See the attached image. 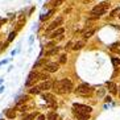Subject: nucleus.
<instances>
[{
	"mask_svg": "<svg viewBox=\"0 0 120 120\" xmlns=\"http://www.w3.org/2000/svg\"><path fill=\"white\" fill-rule=\"evenodd\" d=\"M71 45H73V42H71V41H70V42H67V46H66V49H70V48H71Z\"/></svg>",
	"mask_w": 120,
	"mask_h": 120,
	"instance_id": "c85d7f7f",
	"label": "nucleus"
},
{
	"mask_svg": "<svg viewBox=\"0 0 120 120\" xmlns=\"http://www.w3.org/2000/svg\"><path fill=\"white\" fill-rule=\"evenodd\" d=\"M117 11H119V9H115V11L112 12V16H116V13H117Z\"/></svg>",
	"mask_w": 120,
	"mask_h": 120,
	"instance_id": "2f4dec72",
	"label": "nucleus"
},
{
	"mask_svg": "<svg viewBox=\"0 0 120 120\" xmlns=\"http://www.w3.org/2000/svg\"><path fill=\"white\" fill-rule=\"evenodd\" d=\"M7 44L8 42H5V44H0V50H4L5 48H7Z\"/></svg>",
	"mask_w": 120,
	"mask_h": 120,
	"instance_id": "bb28decb",
	"label": "nucleus"
},
{
	"mask_svg": "<svg viewBox=\"0 0 120 120\" xmlns=\"http://www.w3.org/2000/svg\"><path fill=\"white\" fill-rule=\"evenodd\" d=\"M60 64H66V56L65 54H62L60 57Z\"/></svg>",
	"mask_w": 120,
	"mask_h": 120,
	"instance_id": "393cba45",
	"label": "nucleus"
},
{
	"mask_svg": "<svg viewBox=\"0 0 120 120\" xmlns=\"http://www.w3.org/2000/svg\"><path fill=\"white\" fill-rule=\"evenodd\" d=\"M37 73H38V71H32V73L29 74L28 81H26V86H32L33 82L37 81Z\"/></svg>",
	"mask_w": 120,
	"mask_h": 120,
	"instance_id": "6e6552de",
	"label": "nucleus"
},
{
	"mask_svg": "<svg viewBox=\"0 0 120 120\" xmlns=\"http://www.w3.org/2000/svg\"><path fill=\"white\" fill-rule=\"evenodd\" d=\"M119 98H120V87H119Z\"/></svg>",
	"mask_w": 120,
	"mask_h": 120,
	"instance_id": "72a5a7b5",
	"label": "nucleus"
},
{
	"mask_svg": "<svg viewBox=\"0 0 120 120\" xmlns=\"http://www.w3.org/2000/svg\"><path fill=\"white\" fill-rule=\"evenodd\" d=\"M57 52H58V48H54V49L49 50V52H48V53H46V56H52V54H56Z\"/></svg>",
	"mask_w": 120,
	"mask_h": 120,
	"instance_id": "aec40b11",
	"label": "nucleus"
},
{
	"mask_svg": "<svg viewBox=\"0 0 120 120\" xmlns=\"http://www.w3.org/2000/svg\"><path fill=\"white\" fill-rule=\"evenodd\" d=\"M36 117V113H30V115H28L26 117H24L22 120H33Z\"/></svg>",
	"mask_w": 120,
	"mask_h": 120,
	"instance_id": "4be33fe9",
	"label": "nucleus"
},
{
	"mask_svg": "<svg viewBox=\"0 0 120 120\" xmlns=\"http://www.w3.org/2000/svg\"><path fill=\"white\" fill-rule=\"evenodd\" d=\"M74 115L77 116L78 120H88V119H90V116H88L87 113H81V112H77V111H74Z\"/></svg>",
	"mask_w": 120,
	"mask_h": 120,
	"instance_id": "9d476101",
	"label": "nucleus"
},
{
	"mask_svg": "<svg viewBox=\"0 0 120 120\" xmlns=\"http://www.w3.org/2000/svg\"><path fill=\"white\" fill-rule=\"evenodd\" d=\"M38 120H45V116H44V115H40V116H38Z\"/></svg>",
	"mask_w": 120,
	"mask_h": 120,
	"instance_id": "c756f323",
	"label": "nucleus"
},
{
	"mask_svg": "<svg viewBox=\"0 0 120 120\" xmlns=\"http://www.w3.org/2000/svg\"><path fill=\"white\" fill-rule=\"evenodd\" d=\"M54 90L58 94H69V92L73 91V83H71L70 79H61V81H57L56 83H53Z\"/></svg>",
	"mask_w": 120,
	"mask_h": 120,
	"instance_id": "f257e3e1",
	"label": "nucleus"
},
{
	"mask_svg": "<svg viewBox=\"0 0 120 120\" xmlns=\"http://www.w3.org/2000/svg\"><path fill=\"white\" fill-rule=\"evenodd\" d=\"M29 92H30V94H40V92H41V90H40V87L38 86H33L32 88H30V90H29Z\"/></svg>",
	"mask_w": 120,
	"mask_h": 120,
	"instance_id": "dca6fc26",
	"label": "nucleus"
},
{
	"mask_svg": "<svg viewBox=\"0 0 120 120\" xmlns=\"http://www.w3.org/2000/svg\"><path fill=\"white\" fill-rule=\"evenodd\" d=\"M15 37H16V32L11 33V34H9V37H8V40H7V42H11V41L15 38Z\"/></svg>",
	"mask_w": 120,
	"mask_h": 120,
	"instance_id": "5701e85b",
	"label": "nucleus"
},
{
	"mask_svg": "<svg viewBox=\"0 0 120 120\" xmlns=\"http://www.w3.org/2000/svg\"><path fill=\"white\" fill-rule=\"evenodd\" d=\"M92 91H94V88L90 85H87V83H82V85H79L75 88V94H78L81 96H90L92 94Z\"/></svg>",
	"mask_w": 120,
	"mask_h": 120,
	"instance_id": "7ed1b4c3",
	"label": "nucleus"
},
{
	"mask_svg": "<svg viewBox=\"0 0 120 120\" xmlns=\"http://www.w3.org/2000/svg\"><path fill=\"white\" fill-rule=\"evenodd\" d=\"M85 46V41H77V42L74 44V46H73V49L74 50H79V49H82Z\"/></svg>",
	"mask_w": 120,
	"mask_h": 120,
	"instance_id": "4468645a",
	"label": "nucleus"
},
{
	"mask_svg": "<svg viewBox=\"0 0 120 120\" xmlns=\"http://www.w3.org/2000/svg\"><path fill=\"white\" fill-rule=\"evenodd\" d=\"M54 44H56V42H54V41H52V42H49L48 45H46V48H48V49H49V48H53Z\"/></svg>",
	"mask_w": 120,
	"mask_h": 120,
	"instance_id": "cd10ccee",
	"label": "nucleus"
},
{
	"mask_svg": "<svg viewBox=\"0 0 120 120\" xmlns=\"http://www.w3.org/2000/svg\"><path fill=\"white\" fill-rule=\"evenodd\" d=\"M112 64H113V66H120V60L119 58H113Z\"/></svg>",
	"mask_w": 120,
	"mask_h": 120,
	"instance_id": "b1692460",
	"label": "nucleus"
},
{
	"mask_svg": "<svg viewBox=\"0 0 120 120\" xmlns=\"http://www.w3.org/2000/svg\"><path fill=\"white\" fill-rule=\"evenodd\" d=\"M94 33H95V29H90V30H87V32L83 33V38H85V40H88L92 34H94Z\"/></svg>",
	"mask_w": 120,
	"mask_h": 120,
	"instance_id": "2eb2a0df",
	"label": "nucleus"
},
{
	"mask_svg": "<svg viewBox=\"0 0 120 120\" xmlns=\"http://www.w3.org/2000/svg\"><path fill=\"white\" fill-rule=\"evenodd\" d=\"M64 32H65V29H64V28H58L57 30H54V32L49 36V37H53V38H56V36H61V34H64Z\"/></svg>",
	"mask_w": 120,
	"mask_h": 120,
	"instance_id": "f8f14e48",
	"label": "nucleus"
},
{
	"mask_svg": "<svg viewBox=\"0 0 120 120\" xmlns=\"http://www.w3.org/2000/svg\"><path fill=\"white\" fill-rule=\"evenodd\" d=\"M107 86H108L111 94H113V95H115V94L117 92V90H116L117 87H116V85H115V83H112V82H108V83H107Z\"/></svg>",
	"mask_w": 120,
	"mask_h": 120,
	"instance_id": "9b49d317",
	"label": "nucleus"
},
{
	"mask_svg": "<svg viewBox=\"0 0 120 120\" xmlns=\"http://www.w3.org/2000/svg\"><path fill=\"white\" fill-rule=\"evenodd\" d=\"M0 22H4V20H3V19H0Z\"/></svg>",
	"mask_w": 120,
	"mask_h": 120,
	"instance_id": "473e14b6",
	"label": "nucleus"
},
{
	"mask_svg": "<svg viewBox=\"0 0 120 120\" xmlns=\"http://www.w3.org/2000/svg\"><path fill=\"white\" fill-rule=\"evenodd\" d=\"M58 69H60V65L56 64V62H49V64H46V66H45L46 73H56Z\"/></svg>",
	"mask_w": 120,
	"mask_h": 120,
	"instance_id": "423d86ee",
	"label": "nucleus"
},
{
	"mask_svg": "<svg viewBox=\"0 0 120 120\" xmlns=\"http://www.w3.org/2000/svg\"><path fill=\"white\" fill-rule=\"evenodd\" d=\"M44 99H45L46 102H49L50 104H54V96L53 95H50V94H44Z\"/></svg>",
	"mask_w": 120,
	"mask_h": 120,
	"instance_id": "ddd939ff",
	"label": "nucleus"
},
{
	"mask_svg": "<svg viewBox=\"0 0 120 120\" xmlns=\"http://www.w3.org/2000/svg\"><path fill=\"white\" fill-rule=\"evenodd\" d=\"M49 73H46V71H42V73H37V81H49Z\"/></svg>",
	"mask_w": 120,
	"mask_h": 120,
	"instance_id": "1a4fd4ad",
	"label": "nucleus"
},
{
	"mask_svg": "<svg viewBox=\"0 0 120 120\" xmlns=\"http://www.w3.org/2000/svg\"><path fill=\"white\" fill-rule=\"evenodd\" d=\"M119 17H120V16H119Z\"/></svg>",
	"mask_w": 120,
	"mask_h": 120,
	"instance_id": "f704fd0d",
	"label": "nucleus"
},
{
	"mask_svg": "<svg viewBox=\"0 0 120 120\" xmlns=\"http://www.w3.org/2000/svg\"><path fill=\"white\" fill-rule=\"evenodd\" d=\"M62 22H64V19L62 17H57L56 20H54L52 24L48 26V29H46V32H52V30H54V29H57L60 25H62Z\"/></svg>",
	"mask_w": 120,
	"mask_h": 120,
	"instance_id": "39448f33",
	"label": "nucleus"
},
{
	"mask_svg": "<svg viewBox=\"0 0 120 120\" xmlns=\"http://www.w3.org/2000/svg\"><path fill=\"white\" fill-rule=\"evenodd\" d=\"M64 1H65V0H54V1H53V5H54V7H58V5H61Z\"/></svg>",
	"mask_w": 120,
	"mask_h": 120,
	"instance_id": "412c9836",
	"label": "nucleus"
},
{
	"mask_svg": "<svg viewBox=\"0 0 120 120\" xmlns=\"http://www.w3.org/2000/svg\"><path fill=\"white\" fill-rule=\"evenodd\" d=\"M56 119H57V113L56 112H49V113H48L46 120H56Z\"/></svg>",
	"mask_w": 120,
	"mask_h": 120,
	"instance_id": "a211bd4d",
	"label": "nucleus"
},
{
	"mask_svg": "<svg viewBox=\"0 0 120 120\" xmlns=\"http://www.w3.org/2000/svg\"><path fill=\"white\" fill-rule=\"evenodd\" d=\"M25 109H26V107H20V111H21V112H24V111H25Z\"/></svg>",
	"mask_w": 120,
	"mask_h": 120,
	"instance_id": "7c9ffc66",
	"label": "nucleus"
},
{
	"mask_svg": "<svg viewBox=\"0 0 120 120\" xmlns=\"http://www.w3.org/2000/svg\"><path fill=\"white\" fill-rule=\"evenodd\" d=\"M108 8H109V1H103V3L98 4L96 7L92 8L91 15L94 16V17H99V16H102V15L106 13Z\"/></svg>",
	"mask_w": 120,
	"mask_h": 120,
	"instance_id": "f03ea898",
	"label": "nucleus"
},
{
	"mask_svg": "<svg viewBox=\"0 0 120 120\" xmlns=\"http://www.w3.org/2000/svg\"><path fill=\"white\" fill-rule=\"evenodd\" d=\"M38 87H40V90H41V91H44V90H45V91H48V90H50V88L53 87V82H52V81H44L42 83L38 86Z\"/></svg>",
	"mask_w": 120,
	"mask_h": 120,
	"instance_id": "0eeeda50",
	"label": "nucleus"
},
{
	"mask_svg": "<svg viewBox=\"0 0 120 120\" xmlns=\"http://www.w3.org/2000/svg\"><path fill=\"white\" fill-rule=\"evenodd\" d=\"M53 9H52V11H49V12H48V13H46V15H42V16H41V20H46V19H49L50 17V16H52V15H53Z\"/></svg>",
	"mask_w": 120,
	"mask_h": 120,
	"instance_id": "6ab92c4d",
	"label": "nucleus"
},
{
	"mask_svg": "<svg viewBox=\"0 0 120 120\" xmlns=\"http://www.w3.org/2000/svg\"><path fill=\"white\" fill-rule=\"evenodd\" d=\"M74 111L81 113H87L90 115V112L92 111V108L90 106H85V104H79V103H74Z\"/></svg>",
	"mask_w": 120,
	"mask_h": 120,
	"instance_id": "20e7f679",
	"label": "nucleus"
},
{
	"mask_svg": "<svg viewBox=\"0 0 120 120\" xmlns=\"http://www.w3.org/2000/svg\"><path fill=\"white\" fill-rule=\"evenodd\" d=\"M15 116H16V112H15L13 109H8L7 111V117L8 119H15Z\"/></svg>",
	"mask_w": 120,
	"mask_h": 120,
	"instance_id": "f3484780",
	"label": "nucleus"
},
{
	"mask_svg": "<svg viewBox=\"0 0 120 120\" xmlns=\"http://www.w3.org/2000/svg\"><path fill=\"white\" fill-rule=\"evenodd\" d=\"M41 65H45V61H37L36 65H34V67H38V66H41Z\"/></svg>",
	"mask_w": 120,
	"mask_h": 120,
	"instance_id": "a878e982",
	"label": "nucleus"
}]
</instances>
